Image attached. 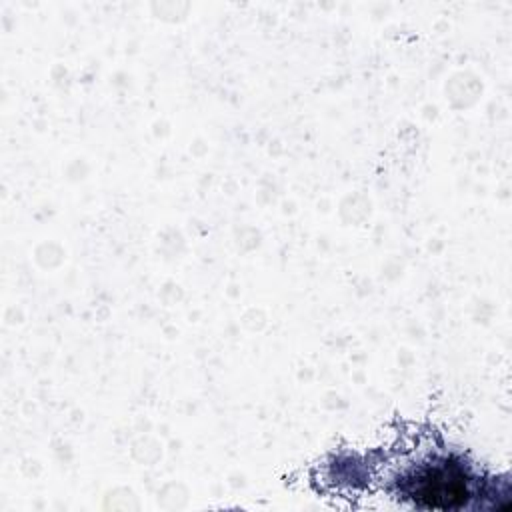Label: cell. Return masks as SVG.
<instances>
[{
    "label": "cell",
    "instance_id": "cell-1",
    "mask_svg": "<svg viewBox=\"0 0 512 512\" xmlns=\"http://www.w3.org/2000/svg\"><path fill=\"white\" fill-rule=\"evenodd\" d=\"M318 494L338 498L386 496L420 510H464L492 506L506 496L508 482L496 480L432 424L398 422L392 438L368 450H340L312 468Z\"/></svg>",
    "mask_w": 512,
    "mask_h": 512
}]
</instances>
